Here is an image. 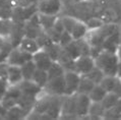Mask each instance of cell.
Returning <instances> with one entry per match:
<instances>
[{
  "instance_id": "obj_1",
  "label": "cell",
  "mask_w": 121,
  "mask_h": 120,
  "mask_svg": "<svg viewBox=\"0 0 121 120\" xmlns=\"http://www.w3.org/2000/svg\"><path fill=\"white\" fill-rule=\"evenodd\" d=\"M94 60H95V65L99 67L105 75L116 76L117 64L119 61V57L117 56V54L103 50L98 57Z\"/></svg>"
},
{
  "instance_id": "obj_2",
  "label": "cell",
  "mask_w": 121,
  "mask_h": 120,
  "mask_svg": "<svg viewBox=\"0 0 121 120\" xmlns=\"http://www.w3.org/2000/svg\"><path fill=\"white\" fill-rule=\"evenodd\" d=\"M80 76L82 75L79 73H77L75 70H65L64 74H63L65 82L64 96H72L76 94L80 81Z\"/></svg>"
},
{
  "instance_id": "obj_3",
  "label": "cell",
  "mask_w": 121,
  "mask_h": 120,
  "mask_svg": "<svg viewBox=\"0 0 121 120\" xmlns=\"http://www.w3.org/2000/svg\"><path fill=\"white\" fill-rule=\"evenodd\" d=\"M33 59V55L30 53L23 51L21 48L16 47L10 50L9 54L6 58V63L8 65H15V66H22L25 64L26 62H28L29 60Z\"/></svg>"
},
{
  "instance_id": "obj_4",
  "label": "cell",
  "mask_w": 121,
  "mask_h": 120,
  "mask_svg": "<svg viewBox=\"0 0 121 120\" xmlns=\"http://www.w3.org/2000/svg\"><path fill=\"white\" fill-rule=\"evenodd\" d=\"M45 90L46 94L51 96H64L65 91V82L63 75L58 76V77L51 78L47 81L46 86L43 88Z\"/></svg>"
},
{
  "instance_id": "obj_5",
  "label": "cell",
  "mask_w": 121,
  "mask_h": 120,
  "mask_svg": "<svg viewBox=\"0 0 121 120\" xmlns=\"http://www.w3.org/2000/svg\"><path fill=\"white\" fill-rule=\"evenodd\" d=\"M38 12L48 15H57L61 10V0H41L37 3Z\"/></svg>"
},
{
  "instance_id": "obj_6",
  "label": "cell",
  "mask_w": 121,
  "mask_h": 120,
  "mask_svg": "<svg viewBox=\"0 0 121 120\" xmlns=\"http://www.w3.org/2000/svg\"><path fill=\"white\" fill-rule=\"evenodd\" d=\"M95 66V60L90 55H80L74 60V70L80 75L86 74Z\"/></svg>"
},
{
  "instance_id": "obj_7",
  "label": "cell",
  "mask_w": 121,
  "mask_h": 120,
  "mask_svg": "<svg viewBox=\"0 0 121 120\" xmlns=\"http://www.w3.org/2000/svg\"><path fill=\"white\" fill-rule=\"evenodd\" d=\"M75 99V113L76 116L83 117V116H88L89 109L92 101L90 100L89 96L86 94H76L74 95Z\"/></svg>"
},
{
  "instance_id": "obj_8",
  "label": "cell",
  "mask_w": 121,
  "mask_h": 120,
  "mask_svg": "<svg viewBox=\"0 0 121 120\" xmlns=\"http://www.w3.org/2000/svg\"><path fill=\"white\" fill-rule=\"evenodd\" d=\"M33 61L37 66V68L47 71L51 66L53 60L44 49H40L38 52H36L33 55Z\"/></svg>"
},
{
  "instance_id": "obj_9",
  "label": "cell",
  "mask_w": 121,
  "mask_h": 120,
  "mask_svg": "<svg viewBox=\"0 0 121 120\" xmlns=\"http://www.w3.org/2000/svg\"><path fill=\"white\" fill-rule=\"evenodd\" d=\"M22 73L21 66L15 65H7L6 70V81L8 86H14L19 84L22 81Z\"/></svg>"
},
{
  "instance_id": "obj_10",
  "label": "cell",
  "mask_w": 121,
  "mask_h": 120,
  "mask_svg": "<svg viewBox=\"0 0 121 120\" xmlns=\"http://www.w3.org/2000/svg\"><path fill=\"white\" fill-rule=\"evenodd\" d=\"M120 37L121 33L118 31L116 33H114L113 35L109 36L108 38L105 39V41L102 44V48L104 51L110 52V53H117V49H118L119 43H120Z\"/></svg>"
},
{
  "instance_id": "obj_11",
  "label": "cell",
  "mask_w": 121,
  "mask_h": 120,
  "mask_svg": "<svg viewBox=\"0 0 121 120\" xmlns=\"http://www.w3.org/2000/svg\"><path fill=\"white\" fill-rule=\"evenodd\" d=\"M18 47L22 50H23V51L28 52L32 55H34L36 52H38L39 50L41 49L38 44V42L36 41V39L29 38V37H25V36H23L22 40L19 41Z\"/></svg>"
},
{
  "instance_id": "obj_12",
  "label": "cell",
  "mask_w": 121,
  "mask_h": 120,
  "mask_svg": "<svg viewBox=\"0 0 121 120\" xmlns=\"http://www.w3.org/2000/svg\"><path fill=\"white\" fill-rule=\"evenodd\" d=\"M19 90L22 91V94L23 95H29V96H34L36 97L38 94H40L41 92V88L37 86L35 82H33L32 81H22L17 84Z\"/></svg>"
},
{
  "instance_id": "obj_13",
  "label": "cell",
  "mask_w": 121,
  "mask_h": 120,
  "mask_svg": "<svg viewBox=\"0 0 121 120\" xmlns=\"http://www.w3.org/2000/svg\"><path fill=\"white\" fill-rule=\"evenodd\" d=\"M88 32H89V29L86 26V22L77 19L75 25L73 26L71 32H70V35H71L73 40H80L85 38L86 35L88 34Z\"/></svg>"
},
{
  "instance_id": "obj_14",
  "label": "cell",
  "mask_w": 121,
  "mask_h": 120,
  "mask_svg": "<svg viewBox=\"0 0 121 120\" xmlns=\"http://www.w3.org/2000/svg\"><path fill=\"white\" fill-rule=\"evenodd\" d=\"M62 49H63V51H64L70 58H72L73 60H75L76 58H78L79 56L82 55L79 45H78V43H77L76 40H72L69 44L64 46Z\"/></svg>"
},
{
  "instance_id": "obj_15",
  "label": "cell",
  "mask_w": 121,
  "mask_h": 120,
  "mask_svg": "<svg viewBox=\"0 0 121 120\" xmlns=\"http://www.w3.org/2000/svg\"><path fill=\"white\" fill-rule=\"evenodd\" d=\"M105 108L103 107V105L99 102H92L90 105L89 109V114L88 116L90 118H95V119H100L104 117L105 114Z\"/></svg>"
},
{
  "instance_id": "obj_16",
  "label": "cell",
  "mask_w": 121,
  "mask_h": 120,
  "mask_svg": "<svg viewBox=\"0 0 121 120\" xmlns=\"http://www.w3.org/2000/svg\"><path fill=\"white\" fill-rule=\"evenodd\" d=\"M31 81L33 82H35V84L38 86H40L41 89H43L46 86L47 81H48V73H47L46 70H42V69L37 68L36 71L34 72Z\"/></svg>"
},
{
  "instance_id": "obj_17",
  "label": "cell",
  "mask_w": 121,
  "mask_h": 120,
  "mask_svg": "<svg viewBox=\"0 0 121 120\" xmlns=\"http://www.w3.org/2000/svg\"><path fill=\"white\" fill-rule=\"evenodd\" d=\"M96 86V84L94 81H92L90 78H88L85 75L80 76V81H79V85L77 88V94H86L89 95V93L92 91V89Z\"/></svg>"
},
{
  "instance_id": "obj_18",
  "label": "cell",
  "mask_w": 121,
  "mask_h": 120,
  "mask_svg": "<svg viewBox=\"0 0 121 120\" xmlns=\"http://www.w3.org/2000/svg\"><path fill=\"white\" fill-rule=\"evenodd\" d=\"M21 68H22L23 81H31L34 72H35L37 69V66L35 65V63H34L33 59H32V60H29L28 62H26L25 64H22L21 66Z\"/></svg>"
},
{
  "instance_id": "obj_19",
  "label": "cell",
  "mask_w": 121,
  "mask_h": 120,
  "mask_svg": "<svg viewBox=\"0 0 121 120\" xmlns=\"http://www.w3.org/2000/svg\"><path fill=\"white\" fill-rule=\"evenodd\" d=\"M56 18H57V15H48V14L39 13L40 26H41L43 31H48L49 29L53 28V25H54Z\"/></svg>"
},
{
  "instance_id": "obj_20",
  "label": "cell",
  "mask_w": 121,
  "mask_h": 120,
  "mask_svg": "<svg viewBox=\"0 0 121 120\" xmlns=\"http://www.w3.org/2000/svg\"><path fill=\"white\" fill-rule=\"evenodd\" d=\"M119 100H120V98L116 94H114L113 92H109L104 97L101 104L103 105V107L105 108V110H108V109L115 107L117 105V103L119 102Z\"/></svg>"
},
{
  "instance_id": "obj_21",
  "label": "cell",
  "mask_w": 121,
  "mask_h": 120,
  "mask_svg": "<svg viewBox=\"0 0 121 120\" xmlns=\"http://www.w3.org/2000/svg\"><path fill=\"white\" fill-rule=\"evenodd\" d=\"M107 92L104 90L100 85H96L92 89V91L89 93V98L92 102H99L101 103L102 100L104 99V97L106 96Z\"/></svg>"
},
{
  "instance_id": "obj_22",
  "label": "cell",
  "mask_w": 121,
  "mask_h": 120,
  "mask_svg": "<svg viewBox=\"0 0 121 120\" xmlns=\"http://www.w3.org/2000/svg\"><path fill=\"white\" fill-rule=\"evenodd\" d=\"M64 72H65L64 67H63L58 61H53L51 66H50L49 69L47 70V73H48V81L51 78L58 77V76L63 75Z\"/></svg>"
},
{
  "instance_id": "obj_23",
  "label": "cell",
  "mask_w": 121,
  "mask_h": 120,
  "mask_svg": "<svg viewBox=\"0 0 121 120\" xmlns=\"http://www.w3.org/2000/svg\"><path fill=\"white\" fill-rule=\"evenodd\" d=\"M118 78L116 76H110V75H104V77L102 78V81H100V86L105 90L107 93L112 92L114 86H115Z\"/></svg>"
},
{
  "instance_id": "obj_24",
  "label": "cell",
  "mask_w": 121,
  "mask_h": 120,
  "mask_svg": "<svg viewBox=\"0 0 121 120\" xmlns=\"http://www.w3.org/2000/svg\"><path fill=\"white\" fill-rule=\"evenodd\" d=\"M26 110H23L21 106L18 105H15L11 107L10 109L7 110V112H6V115H7L8 118L10 119H19V118H22L23 116L26 115Z\"/></svg>"
},
{
  "instance_id": "obj_25",
  "label": "cell",
  "mask_w": 121,
  "mask_h": 120,
  "mask_svg": "<svg viewBox=\"0 0 121 120\" xmlns=\"http://www.w3.org/2000/svg\"><path fill=\"white\" fill-rule=\"evenodd\" d=\"M104 72L101 70V69L99 67H97V66H95L92 70H91L90 72H88L86 74H85V76H86L88 78H90L92 81H94L96 85H99L100 81H102V78L104 77Z\"/></svg>"
},
{
  "instance_id": "obj_26",
  "label": "cell",
  "mask_w": 121,
  "mask_h": 120,
  "mask_svg": "<svg viewBox=\"0 0 121 120\" xmlns=\"http://www.w3.org/2000/svg\"><path fill=\"white\" fill-rule=\"evenodd\" d=\"M45 51L48 53V55L52 58L53 61H57L59 55H60V52L62 50V47H60L59 44H55V43H52L50 44L49 46H47L46 48H44Z\"/></svg>"
},
{
  "instance_id": "obj_27",
  "label": "cell",
  "mask_w": 121,
  "mask_h": 120,
  "mask_svg": "<svg viewBox=\"0 0 121 120\" xmlns=\"http://www.w3.org/2000/svg\"><path fill=\"white\" fill-rule=\"evenodd\" d=\"M104 24H105V21H104L103 19H101V17H91L90 19H88V21H86V25L88 26L89 31L99 29Z\"/></svg>"
},
{
  "instance_id": "obj_28",
  "label": "cell",
  "mask_w": 121,
  "mask_h": 120,
  "mask_svg": "<svg viewBox=\"0 0 121 120\" xmlns=\"http://www.w3.org/2000/svg\"><path fill=\"white\" fill-rule=\"evenodd\" d=\"M61 18H62V22H63V26H64L65 31L70 34V32H71L73 26L75 25L77 19L72 17V16H64V17H61Z\"/></svg>"
},
{
  "instance_id": "obj_29",
  "label": "cell",
  "mask_w": 121,
  "mask_h": 120,
  "mask_svg": "<svg viewBox=\"0 0 121 120\" xmlns=\"http://www.w3.org/2000/svg\"><path fill=\"white\" fill-rule=\"evenodd\" d=\"M12 26L9 21H0V35H9L11 33Z\"/></svg>"
},
{
  "instance_id": "obj_30",
  "label": "cell",
  "mask_w": 121,
  "mask_h": 120,
  "mask_svg": "<svg viewBox=\"0 0 121 120\" xmlns=\"http://www.w3.org/2000/svg\"><path fill=\"white\" fill-rule=\"evenodd\" d=\"M72 37H71V35L69 34L68 32H66V31H64L61 34V36H60V40H59V46L60 47H64V46H66L67 44H69L70 42L72 41Z\"/></svg>"
},
{
  "instance_id": "obj_31",
  "label": "cell",
  "mask_w": 121,
  "mask_h": 120,
  "mask_svg": "<svg viewBox=\"0 0 121 120\" xmlns=\"http://www.w3.org/2000/svg\"><path fill=\"white\" fill-rule=\"evenodd\" d=\"M46 32V34L48 35V37L50 39H51V41L53 43H55V44H58L59 43V40H60V36H61V34L58 32H56L54 29L51 28V29H49L48 31H45Z\"/></svg>"
},
{
  "instance_id": "obj_32",
  "label": "cell",
  "mask_w": 121,
  "mask_h": 120,
  "mask_svg": "<svg viewBox=\"0 0 121 120\" xmlns=\"http://www.w3.org/2000/svg\"><path fill=\"white\" fill-rule=\"evenodd\" d=\"M53 29H54L56 32L60 33V34H62V33L65 31L64 26H63V22H62V18H60V17L56 18L54 25H53Z\"/></svg>"
},
{
  "instance_id": "obj_33",
  "label": "cell",
  "mask_w": 121,
  "mask_h": 120,
  "mask_svg": "<svg viewBox=\"0 0 121 120\" xmlns=\"http://www.w3.org/2000/svg\"><path fill=\"white\" fill-rule=\"evenodd\" d=\"M7 88H8L7 81H6L5 79H1V78H0V101H1V99L4 97Z\"/></svg>"
},
{
  "instance_id": "obj_34",
  "label": "cell",
  "mask_w": 121,
  "mask_h": 120,
  "mask_svg": "<svg viewBox=\"0 0 121 120\" xmlns=\"http://www.w3.org/2000/svg\"><path fill=\"white\" fill-rule=\"evenodd\" d=\"M112 92L114 93V94H116L121 99V81L119 78H118V81H117L116 85H115V86H114V89H113Z\"/></svg>"
},
{
  "instance_id": "obj_35",
  "label": "cell",
  "mask_w": 121,
  "mask_h": 120,
  "mask_svg": "<svg viewBox=\"0 0 121 120\" xmlns=\"http://www.w3.org/2000/svg\"><path fill=\"white\" fill-rule=\"evenodd\" d=\"M116 77L121 79V59H119L118 64H117V72H116Z\"/></svg>"
},
{
  "instance_id": "obj_36",
  "label": "cell",
  "mask_w": 121,
  "mask_h": 120,
  "mask_svg": "<svg viewBox=\"0 0 121 120\" xmlns=\"http://www.w3.org/2000/svg\"><path fill=\"white\" fill-rule=\"evenodd\" d=\"M116 54L119 57V59H121V37H120V43H119V46H118V49H117Z\"/></svg>"
},
{
  "instance_id": "obj_37",
  "label": "cell",
  "mask_w": 121,
  "mask_h": 120,
  "mask_svg": "<svg viewBox=\"0 0 121 120\" xmlns=\"http://www.w3.org/2000/svg\"><path fill=\"white\" fill-rule=\"evenodd\" d=\"M26 1H29L30 3H38L39 1H41V0H26Z\"/></svg>"
}]
</instances>
